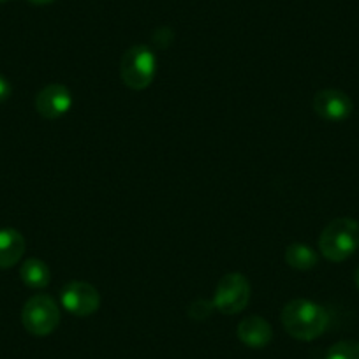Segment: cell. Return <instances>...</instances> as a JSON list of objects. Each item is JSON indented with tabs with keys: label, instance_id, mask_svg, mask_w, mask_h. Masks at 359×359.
I'll list each match as a JSON object with an SVG mask.
<instances>
[{
	"label": "cell",
	"instance_id": "cell-1",
	"mask_svg": "<svg viewBox=\"0 0 359 359\" xmlns=\"http://www.w3.org/2000/svg\"><path fill=\"white\" fill-rule=\"evenodd\" d=\"M284 330L299 341H312L330 326V313L312 299H292L282 310Z\"/></svg>",
	"mask_w": 359,
	"mask_h": 359
},
{
	"label": "cell",
	"instance_id": "cell-2",
	"mask_svg": "<svg viewBox=\"0 0 359 359\" xmlns=\"http://www.w3.org/2000/svg\"><path fill=\"white\" fill-rule=\"evenodd\" d=\"M359 248V222L351 217L334 219L324 227L319 238V250L327 261L341 262Z\"/></svg>",
	"mask_w": 359,
	"mask_h": 359
},
{
	"label": "cell",
	"instance_id": "cell-3",
	"mask_svg": "<svg viewBox=\"0 0 359 359\" xmlns=\"http://www.w3.org/2000/svg\"><path fill=\"white\" fill-rule=\"evenodd\" d=\"M157 72L155 53L144 44H136L120 60V79L130 90H144L154 83Z\"/></svg>",
	"mask_w": 359,
	"mask_h": 359
},
{
	"label": "cell",
	"instance_id": "cell-4",
	"mask_svg": "<svg viewBox=\"0 0 359 359\" xmlns=\"http://www.w3.org/2000/svg\"><path fill=\"white\" fill-rule=\"evenodd\" d=\"M22 323L34 337H48L60 324V309L51 296L36 294L23 305Z\"/></svg>",
	"mask_w": 359,
	"mask_h": 359
},
{
	"label": "cell",
	"instance_id": "cell-5",
	"mask_svg": "<svg viewBox=\"0 0 359 359\" xmlns=\"http://www.w3.org/2000/svg\"><path fill=\"white\" fill-rule=\"evenodd\" d=\"M250 302V282L241 273H227L220 278L213 294V306L224 316H234L247 309Z\"/></svg>",
	"mask_w": 359,
	"mask_h": 359
},
{
	"label": "cell",
	"instance_id": "cell-6",
	"mask_svg": "<svg viewBox=\"0 0 359 359\" xmlns=\"http://www.w3.org/2000/svg\"><path fill=\"white\" fill-rule=\"evenodd\" d=\"M62 306L76 317H88L95 313L101 306L99 291L88 282L72 280L62 287Z\"/></svg>",
	"mask_w": 359,
	"mask_h": 359
},
{
	"label": "cell",
	"instance_id": "cell-7",
	"mask_svg": "<svg viewBox=\"0 0 359 359\" xmlns=\"http://www.w3.org/2000/svg\"><path fill=\"white\" fill-rule=\"evenodd\" d=\"M72 108L71 90L62 83L46 85L36 95V111L46 120H57L67 115Z\"/></svg>",
	"mask_w": 359,
	"mask_h": 359
},
{
	"label": "cell",
	"instance_id": "cell-8",
	"mask_svg": "<svg viewBox=\"0 0 359 359\" xmlns=\"http://www.w3.org/2000/svg\"><path fill=\"white\" fill-rule=\"evenodd\" d=\"M352 99L341 90H320L313 97V111L326 122H344L352 115Z\"/></svg>",
	"mask_w": 359,
	"mask_h": 359
},
{
	"label": "cell",
	"instance_id": "cell-9",
	"mask_svg": "<svg viewBox=\"0 0 359 359\" xmlns=\"http://www.w3.org/2000/svg\"><path fill=\"white\" fill-rule=\"evenodd\" d=\"M236 334L243 345L250 348H262L269 345L273 338V330L264 317L250 316L245 317L236 327Z\"/></svg>",
	"mask_w": 359,
	"mask_h": 359
},
{
	"label": "cell",
	"instance_id": "cell-10",
	"mask_svg": "<svg viewBox=\"0 0 359 359\" xmlns=\"http://www.w3.org/2000/svg\"><path fill=\"white\" fill-rule=\"evenodd\" d=\"M25 238L20 231L11 229H0V268H13L22 261L25 254Z\"/></svg>",
	"mask_w": 359,
	"mask_h": 359
},
{
	"label": "cell",
	"instance_id": "cell-11",
	"mask_svg": "<svg viewBox=\"0 0 359 359\" xmlns=\"http://www.w3.org/2000/svg\"><path fill=\"white\" fill-rule=\"evenodd\" d=\"M20 277L30 289H44L51 280L50 266L41 259H27L20 268Z\"/></svg>",
	"mask_w": 359,
	"mask_h": 359
},
{
	"label": "cell",
	"instance_id": "cell-12",
	"mask_svg": "<svg viewBox=\"0 0 359 359\" xmlns=\"http://www.w3.org/2000/svg\"><path fill=\"white\" fill-rule=\"evenodd\" d=\"M285 262H287L292 269L309 271V269L316 268L317 266L319 255H317V252L313 250L310 245L292 243L285 248Z\"/></svg>",
	"mask_w": 359,
	"mask_h": 359
},
{
	"label": "cell",
	"instance_id": "cell-13",
	"mask_svg": "<svg viewBox=\"0 0 359 359\" xmlns=\"http://www.w3.org/2000/svg\"><path fill=\"white\" fill-rule=\"evenodd\" d=\"M326 359H359V341H337V344L327 348Z\"/></svg>",
	"mask_w": 359,
	"mask_h": 359
},
{
	"label": "cell",
	"instance_id": "cell-14",
	"mask_svg": "<svg viewBox=\"0 0 359 359\" xmlns=\"http://www.w3.org/2000/svg\"><path fill=\"white\" fill-rule=\"evenodd\" d=\"M215 310L212 302H205V299H199V302H194L189 309V316L196 320H205L212 316V312Z\"/></svg>",
	"mask_w": 359,
	"mask_h": 359
},
{
	"label": "cell",
	"instance_id": "cell-15",
	"mask_svg": "<svg viewBox=\"0 0 359 359\" xmlns=\"http://www.w3.org/2000/svg\"><path fill=\"white\" fill-rule=\"evenodd\" d=\"M13 94V86L11 83H9L8 78H4V76H0V102L8 101L9 97H11Z\"/></svg>",
	"mask_w": 359,
	"mask_h": 359
},
{
	"label": "cell",
	"instance_id": "cell-16",
	"mask_svg": "<svg viewBox=\"0 0 359 359\" xmlns=\"http://www.w3.org/2000/svg\"><path fill=\"white\" fill-rule=\"evenodd\" d=\"M29 2L34 6H48L51 2H55V0H29Z\"/></svg>",
	"mask_w": 359,
	"mask_h": 359
},
{
	"label": "cell",
	"instance_id": "cell-17",
	"mask_svg": "<svg viewBox=\"0 0 359 359\" xmlns=\"http://www.w3.org/2000/svg\"><path fill=\"white\" fill-rule=\"evenodd\" d=\"M354 282H355V287L359 289V266H358V269H355V273H354Z\"/></svg>",
	"mask_w": 359,
	"mask_h": 359
},
{
	"label": "cell",
	"instance_id": "cell-18",
	"mask_svg": "<svg viewBox=\"0 0 359 359\" xmlns=\"http://www.w3.org/2000/svg\"><path fill=\"white\" fill-rule=\"evenodd\" d=\"M4 2H8V0H0V4H4Z\"/></svg>",
	"mask_w": 359,
	"mask_h": 359
}]
</instances>
